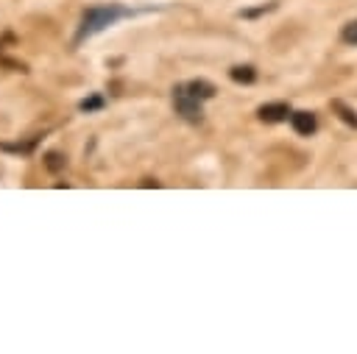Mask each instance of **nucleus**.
Masks as SVG:
<instances>
[{"label":"nucleus","instance_id":"f257e3e1","mask_svg":"<svg viewBox=\"0 0 357 354\" xmlns=\"http://www.w3.org/2000/svg\"><path fill=\"white\" fill-rule=\"evenodd\" d=\"M123 17H134V11L126 8V6H120V3H106V6H92V8H86V11L81 14V25H78V33H75L73 45H81L86 36L100 33L103 28L120 22Z\"/></svg>","mask_w":357,"mask_h":354},{"label":"nucleus","instance_id":"f03ea898","mask_svg":"<svg viewBox=\"0 0 357 354\" xmlns=\"http://www.w3.org/2000/svg\"><path fill=\"white\" fill-rule=\"evenodd\" d=\"M204 100L195 98L187 84H176L173 86V106H176V114H181L187 123H201L204 120Z\"/></svg>","mask_w":357,"mask_h":354},{"label":"nucleus","instance_id":"7ed1b4c3","mask_svg":"<svg viewBox=\"0 0 357 354\" xmlns=\"http://www.w3.org/2000/svg\"><path fill=\"white\" fill-rule=\"evenodd\" d=\"M257 117L262 120V123H282V120H287L290 117V106L287 103H265V106H259L257 109Z\"/></svg>","mask_w":357,"mask_h":354},{"label":"nucleus","instance_id":"20e7f679","mask_svg":"<svg viewBox=\"0 0 357 354\" xmlns=\"http://www.w3.org/2000/svg\"><path fill=\"white\" fill-rule=\"evenodd\" d=\"M290 125H293V131H296V134L310 137V134H315L318 120H315V114H312V111H290Z\"/></svg>","mask_w":357,"mask_h":354},{"label":"nucleus","instance_id":"39448f33","mask_svg":"<svg viewBox=\"0 0 357 354\" xmlns=\"http://www.w3.org/2000/svg\"><path fill=\"white\" fill-rule=\"evenodd\" d=\"M229 78H231L234 84H254V81H257V70H254L251 64H237V67L229 70Z\"/></svg>","mask_w":357,"mask_h":354},{"label":"nucleus","instance_id":"423d86ee","mask_svg":"<svg viewBox=\"0 0 357 354\" xmlns=\"http://www.w3.org/2000/svg\"><path fill=\"white\" fill-rule=\"evenodd\" d=\"M187 89L195 95V98H201V100H209V98H215V84H209V81H204V78H195V81H187Z\"/></svg>","mask_w":357,"mask_h":354},{"label":"nucleus","instance_id":"0eeeda50","mask_svg":"<svg viewBox=\"0 0 357 354\" xmlns=\"http://www.w3.org/2000/svg\"><path fill=\"white\" fill-rule=\"evenodd\" d=\"M332 111H337V117H340L346 125L357 128V111H354L351 106H346L343 100H332Z\"/></svg>","mask_w":357,"mask_h":354},{"label":"nucleus","instance_id":"6e6552de","mask_svg":"<svg viewBox=\"0 0 357 354\" xmlns=\"http://www.w3.org/2000/svg\"><path fill=\"white\" fill-rule=\"evenodd\" d=\"M64 164H67V159H64L59 151H47V153H45V167H47L50 173H59V170H64Z\"/></svg>","mask_w":357,"mask_h":354},{"label":"nucleus","instance_id":"1a4fd4ad","mask_svg":"<svg viewBox=\"0 0 357 354\" xmlns=\"http://www.w3.org/2000/svg\"><path fill=\"white\" fill-rule=\"evenodd\" d=\"M103 106H106L103 95H89V98H84V100L78 103V109L86 111V114H89V111H98V109H103Z\"/></svg>","mask_w":357,"mask_h":354},{"label":"nucleus","instance_id":"9d476101","mask_svg":"<svg viewBox=\"0 0 357 354\" xmlns=\"http://www.w3.org/2000/svg\"><path fill=\"white\" fill-rule=\"evenodd\" d=\"M340 39H343L346 45H357V20H351V22H346V25H343Z\"/></svg>","mask_w":357,"mask_h":354},{"label":"nucleus","instance_id":"9b49d317","mask_svg":"<svg viewBox=\"0 0 357 354\" xmlns=\"http://www.w3.org/2000/svg\"><path fill=\"white\" fill-rule=\"evenodd\" d=\"M33 145H36V139H31V142H20V145H0V151H8V153H31L33 151Z\"/></svg>","mask_w":357,"mask_h":354},{"label":"nucleus","instance_id":"f8f14e48","mask_svg":"<svg viewBox=\"0 0 357 354\" xmlns=\"http://www.w3.org/2000/svg\"><path fill=\"white\" fill-rule=\"evenodd\" d=\"M276 8V3H265V6H259V8H245V11H240V17H259V14H268V11H273Z\"/></svg>","mask_w":357,"mask_h":354},{"label":"nucleus","instance_id":"ddd939ff","mask_svg":"<svg viewBox=\"0 0 357 354\" xmlns=\"http://www.w3.org/2000/svg\"><path fill=\"white\" fill-rule=\"evenodd\" d=\"M142 187H159V181H153V178H145V181H142Z\"/></svg>","mask_w":357,"mask_h":354}]
</instances>
